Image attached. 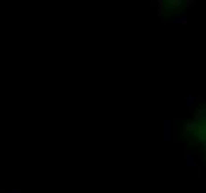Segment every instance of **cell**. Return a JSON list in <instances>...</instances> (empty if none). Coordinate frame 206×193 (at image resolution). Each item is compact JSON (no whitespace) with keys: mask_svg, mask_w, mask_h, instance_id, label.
<instances>
[{"mask_svg":"<svg viewBox=\"0 0 206 193\" xmlns=\"http://www.w3.org/2000/svg\"><path fill=\"white\" fill-rule=\"evenodd\" d=\"M196 128V123H188V129H194Z\"/></svg>","mask_w":206,"mask_h":193,"instance_id":"obj_1","label":"cell"},{"mask_svg":"<svg viewBox=\"0 0 206 193\" xmlns=\"http://www.w3.org/2000/svg\"><path fill=\"white\" fill-rule=\"evenodd\" d=\"M187 5H188V8H193V6H194V2H187Z\"/></svg>","mask_w":206,"mask_h":193,"instance_id":"obj_2","label":"cell"}]
</instances>
